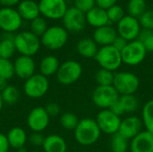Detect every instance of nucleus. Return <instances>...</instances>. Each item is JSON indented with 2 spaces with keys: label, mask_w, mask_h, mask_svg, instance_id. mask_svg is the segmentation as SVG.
Instances as JSON below:
<instances>
[{
  "label": "nucleus",
  "mask_w": 153,
  "mask_h": 152,
  "mask_svg": "<svg viewBox=\"0 0 153 152\" xmlns=\"http://www.w3.org/2000/svg\"><path fill=\"white\" fill-rule=\"evenodd\" d=\"M101 131L95 119L82 118L74 129V138L82 146H91L100 138Z\"/></svg>",
  "instance_id": "1"
},
{
  "label": "nucleus",
  "mask_w": 153,
  "mask_h": 152,
  "mask_svg": "<svg viewBox=\"0 0 153 152\" xmlns=\"http://www.w3.org/2000/svg\"><path fill=\"white\" fill-rule=\"evenodd\" d=\"M94 59L97 61L100 68L111 71L113 73L119 69L123 64L121 52L112 45L99 48Z\"/></svg>",
  "instance_id": "2"
},
{
  "label": "nucleus",
  "mask_w": 153,
  "mask_h": 152,
  "mask_svg": "<svg viewBox=\"0 0 153 152\" xmlns=\"http://www.w3.org/2000/svg\"><path fill=\"white\" fill-rule=\"evenodd\" d=\"M16 51L21 56H33L39 50L41 42L38 36L31 31H22L14 36L13 39Z\"/></svg>",
  "instance_id": "3"
},
{
  "label": "nucleus",
  "mask_w": 153,
  "mask_h": 152,
  "mask_svg": "<svg viewBox=\"0 0 153 152\" xmlns=\"http://www.w3.org/2000/svg\"><path fill=\"white\" fill-rule=\"evenodd\" d=\"M140 86L138 76L131 72H118L115 73L113 87L120 96L134 95Z\"/></svg>",
  "instance_id": "4"
},
{
  "label": "nucleus",
  "mask_w": 153,
  "mask_h": 152,
  "mask_svg": "<svg viewBox=\"0 0 153 152\" xmlns=\"http://www.w3.org/2000/svg\"><path fill=\"white\" fill-rule=\"evenodd\" d=\"M68 40V31L62 26L54 25L48 27L45 33L40 37L41 44L50 50L62 48Z\"/></svg>",
  "instance_id": "5"
},
{
  "label": "nucleus",
  "mask_w": 153,
  "mask_h": 152,
  "mask_svg": "<svg viewBox=\"0 0 153 152\" xmlns=\"http://www.w3.org/2000/svg\"><path fill=\"white\" fill-rule=\"evenodd\" d=\"M82 74V65L74 60H67L60 65L56 73V79L63 85H71L76 82Z\"/></svg>",
  "instance_id": "6"
},
{
  "label": "nucleus",
  "mask_w": 153,
  "mask_h": 152,
  "mask_svg": "<svg viewBox=\"0 0 153 152\" xmlns=\"http://www.w3.org/2000/svg\"><path fill=\"white\" fill-rule=\"evenodd\" d=\"M147 53L143 43L138 39H135L127 43L126 47L121 51V56L124 64L135 66L144 61Z\"/></svg>",
  "instance_id": "7"
},
{
  "label": "nucleus",
  "mask_w": 153,
  "mask_h": 152,
  "mask_svg": "<svg viewBox=\"0 0 153 152\" xmlns=\"http://www.w3.org/2000/svg\"><path fill=\"white\" fill-rule=\"evenodd\" d=\"M49 89V82L48 77L35 73L27 79L23 85L24 94L30 99H39L46 95Z\"/></svg>",
  "instance_id": "8"
},
{
  "label": "nucleus",
  "mask_w": 153,
  "mask_h": 152,
  "mask_svg": "<svg viewBox=\"0 0 153 152\" xmlns=\"http://www.w3.org/2000/svg\"><path fill=\"white\" fill-rule=\"evenodd\" d=\"M120 95L111 86H97L92 92V102L101 109H109L118 99Z\"/></svg>",
  "instance_id": "9"
},
{
  "label": "nucleus",
  "mask_w": 153,
  "mask_h": 152,
  "mask_svg": "<svg viewBox=\"0 0 153 152\" xmlns=\"http://www.w3.org/2000/svg\"><path fill=\"white\" fill-rule=\"evenodd\" d=\"M96 122L101 131L106 134L114 135L118 133L122 119L115 115L110 109H101L97 116Z\"/></svg>",
  "instance_id": "10"
},
{
  "label": "nucleus",
  "mask_w": 153,
  "mask_h": 152,
  "mask_svg": "<svg viewBox=\"0 0 153 152\" xmlns=\"http://www.w3.org/2000/svg\"><path fill=\"white\" fill-rule=\"evenodd\" d=\"M39 7L40 14L50 20L62 19L68 9L65 0H40Z\"/></svg>",
  "instance_id": "11"
},
{
  "label": "nucleus",
  "mask_w": 153,
  "mask_h": 152,
  "mask_svg": "<svg viewBox=\"0 0 153 152\" xmlns=\"http://www.w3.org/2000/svg\"><path fill=\"white\" fill-rule=\"evenodd\" d=\"M22 23V18L13 7H2L0 9V29L6 33L17 31Z\"/></svg>",
  "instance_id": "12"
},
{
  "label": "nucleus",
  "mask_w": 153,
  "mask_h": 152,
  "mask_svg": "<svg viewBox=\"0 0 153 152\" xmlns=\"http://www.w3.org/2000/svg\"><path fill=\"white\" fill-rule=\"evenodd\" d=\"M142 27L137 18H134L129 14L126 15L118 23L117 31L118 36L124 38L126 40L133 41L138 39Z\"/></svg>",
  "instance_id": "13"
},
{
  "label": "nucleus",
  "mask_w": 153,
  "mask_h": 152,
  "mask_svg": "<svg viewBox=\"0 0 153 152\" xmlns=\"http://www.w3.org/2000/svg\"><path fill=\"white\" fill-rule=\"evenodd\" d=\"M62 20L64 28L71 32H80L83 30L87 23L85 13L74 6L67 9Z\"/></svg>",
  "instance_id": "14"
},
{
  "label": "nucleus",
  "mask_w": 153,
  "mask_h": 152,
  "mask_svg": "<svg viewBox=\"0 0 153 152\" xmlns=\"http://www.w3.org/2000/svg\"><path fill=\"white\" fill-rule=\"evenodd\" d=\"M50 116L48 115L45 108L37 107L30 110L27 117V124L33 133L43 132L49 125Z\"/></svg>",
  "instance_id": "15"
},
{
  "label": "nucleus",
  "mask_w": 153,
  "mask_h": 152,
  "mask_svg": "<svg viewBox=\"0 0 153 152\" xmlns=\"http://www.w3.org/2000/svg\"><path fill=\"white\" fill-rule=\"evenodd\" d=\"M143 123L142 118L135 116H127L121 121L118 133L131 141L143 131Z\"/></svg>",
  "instance_id": "16"
},
{
  "label": "nucleus",
  "mask_w": 153,
  "mask_h": 152,
  "mask_svg": "<svg viewBox=\"0 0 153 152\" xmlns=\"http://www.w3.org/2000/svg\"><path fill=\"white\" fill-rule=\"evenodd\" d=\"M14 74L22 80H27L35 74L36 65L31 56H20L13 63Z\"/></svg>",
  "instance_id": "17"
},
{
  "label": "nucleus",
  "mask_w": 153,
  "mask_h": 152,
  "mask_svg": "<svg viewBox=\"0 0 153 152\" xmlns=\"http://www.w3.org/2000/svg\"><path fill=\"white\" fill-rule=\"evenodd\" d=\"M131 152H153V134L144 130L130 142Z\"/></svg>",
  "instance_id": "18"
},
{
  "label": "nucleus",
  "mask_w": 153,
  "mask_h": 152,
  "mask_svg": "<svg viewBox=\"0 0 153 152\" xmlns=\"http://www.w3.org/2000/svg\"><path fill=\"white\" fill-rule=\"evenodd\" d=\"M117 36L118 34L117 30L111 26V24H108L95 29L92 39L98 46L105 47L112 45Z\"/></svg>",
  "instance_id": "19"
},
{
  "label": "nucleus",
  "mask_w": 153,
  "mask_h": 152,
  "mask_svg": "<svg viewBox=\"0 0 153 152\" xmlns=\"http://www.w3.org/2000/svg\"><path fill=\"white\" fill-rule=\"evenodd\" d=\"M85 16L87 23L91 27H94L95 29L110 24L107 10H104L97 5L90 10L88 13H86Z\"/></svg>",
  "instance_id": "20"
},
{
  "label": "nucleus",
  "mask_w": 153,
  "mask_h": 152,
  "mask_svg": "<svg viewBox=\"0 0 153 152\" xmlns=\"http://www.w3.org/2000/svg\"><path fill=\"white\" fill-rule=\"evenodd\" d=\"M17 11L22 20L30 22L36 19L40 14L39 3L35 2L34 0H22L18 4Z\"/></svg>",
  "instance_id": "21"
},
{
  "label": "nucleus",
  "mask_w": 153,
  "mask_h": 152,
  "mask_svg": "<svg viewBox=\"0 0 153 152\" xmlns=\"http://www.w3.org/2000/svg\"><path fill=\"white\" fill-rule=\"evenodd\" d=\"M42 147L45 152H66L67 151L66 142L58 134H49L45 137Z\"/></svg>",
  "instance_id": "22"
},
{
  "label": "nucleus",
  "mask_w": 153,
  "mask_h": 152,
  "mask_svg": "<svg viewBox=\"0 0 153 152\" xmlns=\"http://www.w3.org/2000/svg\"><path fill=\"white\" fill-rule=\"evenodd\" d=\"M76 50L78 54L84 58H95L99 51V46L93 39L83 38L78 41Z\"/></svg>",
  "instance_id": "23"
},
{
  "label": "nucleus",
  "mask_w": 153,
  "mask_h": 152,
  "mask_svg": "<svg viewBox=\"0 0 153 152\" xmlns=\"http://www.w3.org/2000/svg\"><path fill=\"white\" fill-rule=\"evenodd\" d=\"M60 66L59 60L56 56L49 55L46 56L39 62V73L48 77L56 74Z\"/></svg>",
  "instance_id": "24"
},
{
  "label": "nucleus",
  "mask_w": 153,
  "mask_h": 152,
  "mask_svg": "<svg viewBox=\"0 0 153 152\" xmlns=\"http://www.w3.org/2000/svg\"><path fill=\"white\" fill-rule=\"evenodd\" d=\"M6 137H7L9 146L15 150L24 147L27 142L26 132L22 127H18V126L12 128L8 132Z\"/></svg>",
  "instance_id": "25"
},
{
  "label": "nucleus",
  "mask_w": 153,
  "mask_h": 152,
  "mask_svg": "<svg viewBox=\"0 0 153 152\" xmlns=\"http://www.w3.org/2000/svg\"><path fill=\"white\" fill-rule=\"evenodd\" d=\"M0 41V57L10 59L15 53L16 48L14 45V37L11 36L10 33H6Z\"/></svg>",
  "instance_id": "26"
},
{
  "label": "nucleus",
  "mask_w": 153,
  "mask_h": 152,
  "mask_svg": "<svg viewBox=\"0 0 153 152\" xmlns=\"http://www.w3.org/2000/svg\"><path fill=\"white\" fill-rule=\"evenodd\" d=\"M142 120L145 130L153 134V99L148 100L142 109Z\"/></svg>",
  "instance_id": "27"
},
{
  "label": "nucleus",
  "mask_w": 153,
  "mask_h": 152,
  "mask_svg": "<svg viewBox=\"0 0 153 152\" xmlns=\"http://www.w3.org/2000/svg\"><path fill=\"white\" fill-rule=\"evenodd\" d=\"M130 148L129 140L126 139L120 133L112 135L110 140V149L112 152H127Z\"/></svg>",
  "instance_id": "28"
},
{
  "label": "nucleus",
  "mask_w": 153,
  "mask_h": 152,
  "mask_svg": "<svg viewBox=\"0 0 153 152\" xmlns=\"http://www.w3.org/2000/svg\"><path fill=\"white\" fill-rule=\"evenodd\" d=\"M147 10V4L145 0H129L127 4L128 14L139 19L140 16Z\"/></svg>",
  "instance_id": "29"
},
{
  "label": "nucleus",
  "mask_w": 153,
  "mask_h": 152,
  "mask_svg": "<svg viewBox=\"0 0 153 152\" xmlns=\"http://www.w3.org/2000/svg\"><path fill=\"white\" fill-rule=\"evenodd\" d=\"M118 100L125 113H134L139 108V100L134 95H123L119 97Z\"/></svg>",
  "instance_id": "30"
},
{
  "label": "nucleus",
  "mask_w": 153,
  "mask_h": 152,
  "mask_svg": "<svg viewBox=\"0 0 153 152\" xmlns=\"http://www.w3.org/2000/svg\"><path fill=\"white\" fill-rule=\"evenodd\" d=\"M115 73L111 71L100 68L95 74V81L98 86H111L113 85Z\"/></svg>",
  "instance_id": "31"
},
{
  "label": "nucleus",
  "mask_w": 153,
  "mask_h": 152,
  "mask_svg": "<svg viewBox=\"0 0 153 152\" xmlns=\"http://www.w3.org/2000/svg\"><path fill=\"white\" fill-rule=\"evenodd\" d=\"M4 103L8 105L15 104L20 98L19 90L13 85H7V87L1 92Z\"/></svg>",
  "instance_id": "32"
},
{
  "label": "nucleus",
  "mask_w": 153,
  "mask_h": 152,
  "mask_svg": "<svg viewBox=\"0 0 153 152\" xmlns=\"http://www.w3.org/2000/svg\"><path fill=\"white\" fill-rule=\"evenodd\" d=\"M79 121L80 120L78 119L77 116L72 112H65L60 117V124H61L62 127L68 131H70V130L74 131Z\"/></svg>",
  "instance_id": "33"
},
{
  "label": "nucleus",
  "mask_w": 153,
  "mask_h": 152,
  "mask_svg": "<svg viewBox=\"0 0 153 152\" xmlns=\"http://www.w3.org/2000/svg\"><path fill=\"white\" fill-rule=\"evenodd\" d=\"M13 75H15L13 63H12L10 59L0 57V78L9 80L13 78Z\"/></svg>",
  "instance_id": "34"
},
{
  "label": "nucleus",
  "mask_w": 153,
  "mask_h": 152,
  "mask_svg": "<svg viewBox=\"0 0 153 152\" xmlns=\"http://www.w3.org/2000/svg\"><path fill=\"white\" fill-rule=\"evenodd\" d=\"M48 28V23L44 17L39 16L30 22V31L38 37H41Z\"/></svg>",
  "instance_id": "35"
},
{
  "label": "nucleus",
  "mask_w": 153,
  "mask_h": 152,
  "mask_svg": "<svg viewBox=\"0 0 153 152\" xmlns=\"http://www.w3.org/2000/svg\"><path fill=\"white\" fill-rule=\"evenodd\" d=\"M137 39L143 43L147 52H153V30L142 29Z\"/></svg>",
  "instance_id": "36"
},
{
  "label": "nucleus",
  "mask_w": 153,
  "mask_h": 152,
  "mask_svg": "<svg viewBox=\"0 0 153 152\" xmlns=\"http://www.w3.org/2000/svg\"><path fill=\"white\" fill-rule=\"evenodd\" d=\"M107 13H108V17L109 20L110 24L111 23H118L125 16V10L123 9L122 6L116 4L112 7H110L109 9L107 10Z\"/></svg>",
  "instance_id": "37"
},
{
  "label": "nucleus",
  "mask_w": 153,
  "mask_h": 152,
  "mask_svg": "<svg viewBox=\"0 0 153 152\" xmlns=\"http://www.w3.org/2000/svg\"><path fill=\"white\" fill-rule=\"evenodd\" d=\"M138 20L143 29L153 30V10H146Z\"/></svg>",
  "instance_id": "38"
},
{
  "label": "nucleus",
  "mask_w": 153,
  "mask_h": 152,
  "mask_svg": "<svg viewBox=\"0 0 153 152\" xmlns=\"http://www.w3.org/2000/svg\"><path fill=\"white\" fill-rule=\"evenodd\" d=\"M96 6V0H74V7L86 13Z\"/></svg>",
  "instance_id": "39"
},
{
  "label": "nucleus",
  "mask_w": 153,
  "mask_h": 152,
  "mask_svg": "<svg viewBox=\"0 0 153 152\" xmlns=\"http://www.w3.org/2000/svg\"><path fill=\"white\" fill-rule=\"evenodd\" d=\"M45 141V136L41 133H33L30 137H29V142L30 144L36 147L42 146Z\"/></svg>",
  "instance_id": "40"
},
{
  "label": "nucleus",
  "mask_w": 153,
  "mask_h": 152,
  "mask_svg": "<svg viewBox=\"0 0 153 152\" xmlns=\"http://www.w3.org/2000/svg\"><path fill=\"white\" fill-rule=\"evenodd\" d=\"M45 109L48 113V115L50 116V117H54V116H56L59 115L60 113V107L58 104L55 103V102H50L48 103L46 107H45Z\"/></svg>",
  "instance_id": "41"
},
{
  "label": "nucleus",
  "mask_w": 153,
  "mask_h": 152,
  "mask_svg": "<svg viewBox=\"0 0 153 152\" xmlns=\"http://www.w3.org/2000/svg\"><path fill=\"white\" fill-rule=\"evenodd\" d=\"M117 3V0H96V5L104 10H108L110 7L116 5Z\"/></svg>",
  "instance_id": "42"
},
{
  "label": "nucleus",
  "mask_w": 153,
  "mask_h": 152,
  "mask_svg": "<svg viewBox=\"0 0 153 152\" xmlns=\"http://www.w3.org/2000/svg\"><path fill=\"white\" fill-rule=\"evenodd\" d=\"M127 43H128V41L126 40L124 38H122V37H120V36H117V37L116 38V39L114 40L112 46L121 52V51L126 47V46L127 45Z\"/></svg>",
  "instance_id": "43"
},
{
  "label": "nucleus",
  "mask_w": 153,
  "mask_h": 152,
  "mask_svg": "<svg viewBox=\"0 0 153 152\" xmlns=\"http://www.w3.org/2000/svg\"><path fill=\"white\" fill-rule=\"evenodd\" d=\"M10 146L5 134L0 133V152H8Z\"/></svg>",
  "instance_id": "44"
},
{
  "label": "nucleus",
  "mask_w": 153,
  "mask_h": 152,
  "mask_svg": "<svg viewBox=\"0 0 153 152\" xmlns=\"http://www.w3.org/2000/svg\"><path fill=\"white\" fill-rule=\"evenodd\" d=\"M115 115H117V116H123L124 114H126L125 113V110H124V108H123V107H122V105L120 104V102H119V100H117L110 108H109Z\"/></svg>",
  "instance_id": "45"
},
{
  "label": "nucleus",
  "mask_w": 153,
  "mask_h": 152,
  "mask_svg": "<svg viewBox=\"0 0 153 152\" xmlns=\"http://www.w3.org/2000/svg\"><path fill=\"white\" fill-rule=\"evenodd\" d=\"M22 0H0V4L3 7H13L14 5H18Z\"/></svg>",
  "instance_id": "46"
},
{
  "label": "nucleus",
  "mask_w": 153,
  "mask_h": 152,
  "mask_svg": "<svg viewBox=\"0 0 153 152\" xmlns=\"http://www.w3.org/2000/svg\"><path fill=\"white\" fill-rule=\"evenodd\" d=\"M7 80L0 78V92H2L7 87Z\"/></svg>",
  "instance_id": "47"
},
{
  "label": "nucleus",
  "mask_w": 153,
  "mask_h": 152,
  "mask_svg": "<svg viewBox=\"0 0 153 152\" xmlns=\"http://www.w3.org/2000/svg\"><path fill=\"white\" fill-rule=\"evenodd\" d=\"M3 106H4V101H3L2 95H1V92H0V111H1L2 108H3Z\"/></svg>",
  "instance_id": "48"
},
{
  "label": "nucleus",
  "mask_w": 153,
  "mask_h": 152,
  "mask_svg": "<svg viewBox=\"0 0 153 152\" xmlns=\"http://www.w3.org/2000/svg\"><path fill=\"white\" fill-rule=\"evenodd\" d=\"M16 152H28V151H27V150H26L24 147H22V148H20V149L16 150Z\"/></svg>",
  "instance_id": "49"
}]
</instances>
